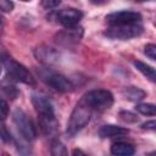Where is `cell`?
<instances>
[{
	"label": "cell",
	"mask_w": 156,
	"mask_h": 156,
	"mask_svg": "<svg viewBox=\"0 0 156 156\" xmlns=\"http://www.w3.org/2000/svg\"><path fill=\"white\" fill-rule=\"evenodd\" d=\"M113 94L107 89H94L83 95L80 102L90 111H105L113 105Z\"/></svg>",
	"instance_id": "1"
},
{
	"label": "cell",
	"mask_w": 156,
	"mask_h": 156,
	"mask_svg": "<svg viewBox=\"0 0 156 156\" xmlns=\"http://www.w3.org/2000/svg\"><path fill=\"white\" fill-rule=\"evenodd\" d=\"M7 76L10 77L11 80L13 82H21L27 85H35V79L32 76V73L18 61L12 58L11 56L5 55L1 60Z\"/></svg>",
	"instance_id": "2"
},
{
	"label": "cell",
	"mask_w": 156,
	"mask_h": 156,
	"mask_svg": "<svg viewBox=\"0 0 156 156\" xmlns=\"http://www.w3.org/2000/svg\"><path fill=\"white\" fill-rule=\"evenodd\" d=\"M90 117H91V111L79 101L77 106L73 108L69 121L67 123V129H66L67 134L69 136H74L84 127H87V124L90 122Z\"/></svg>",
	"instance_id": "3"
},
{
	"label": "cell",
	"mask_w": 156,
	"mask_h": 156,
	"mask_svg": "<svg viewBox=\"0 0 156 156\" xmlns=\"http://www.w3.org/2000/svg\"><path fill=\"white\" fill-rule=\"evenodd\" d=\"M143 32H144V27L140 23L116 24V26H108L105 30V35L111 39L128 40L141 35Z\"/></svg>",
	"instance_id": "4"
},
{
	"label": "cell",
	"mask_w": 156,
	"mask_h": 156,
	"mask_svg": "<svg viewBox=\"0 0 156 156\" xmlns=\"http://www.w3.org/2000/svg\"><path fill=\"white\" fill-rule=\"evenodd\" d=\"M13 123L20 132V134L26 139L27 141H33L37 138V128L32 121V118L20 107L15 108L12 113Z\"/></svg>",
	"instance_id": "5"
},
{
	"label": "cell",
	"mask_w": 156,
	"mask_h": 156,
	"mask_svg": "<svg viewBox=\"0 0 156 156\" xmlns=\"http://www.w3.org/2000/svg\"><path fill=\"white\" fill-rule=\"evenodd\" d=\"M84 35V29L80 26H74V27H68L63 28L62 30L57 32L54 37V40L57 45L60 46H73L78 44Z\"/></svg>",
	"instance_id": "6"
},
{
	"label": "cell",
	"mask_w": 156,
	"mask_h": 156,
	"mask_svg": "<svg viewBox=\"0 0 156 156\" xmlns=\"http://www.w3.org/2000/svg\"><path fill=\"white\" fill-rule=\"evenodd\" d=\"M41 79L52 89L60 93H68L74 89L73 83L65 76L46 69L45 73H41Z\"/></svg>",
	"instance_id": "7"
},
{
	"label": "cell",
	"mask_w": 156,
	"mask_h": 156,
	"mask_svg": "<svg viewBox=\"0 0 156 156\" xmlns=\"http://www.w3.org/2000/svg\"><path fill=\"white\" fill-rule=\"evenodd\" d=\"M106 22L108 26H116V24H129V23H140L141 15L136 11L132 10H122L108 13L106 17Z\"/></svg>",
	"instance_id": "8"
},
{
	"label": "cell",
	"mask_w": 156,
	"mask_h": 156,
	"mask_svg": "<svg viewBox=\"0 0 156 156\" xmlns=\"http://www.w3.org/2000/svg\"><path fill=\"white\" fill-rule=\"evenodd\" d=\"M83 18V12L76 7H66L56 13V20L65 28L78 26L79 21Z\"/></svg>",
	"instance_id": "9"
},
{
	"label": "cell",
	"mask_w": 156,
	"mask_h": 156,
	"mask_svg": "<svg viewBox=\"0 0 156 156\" xmlns=\"http://www.w3.org/2000/svg\"><path fill=\"white\" fill-rule=\"evenodd\" d=\"M34 56L39 62H41L46 66L57 63L61 57L60 52L56 49H54L49 45H45V44H41L34 49Z\"/></svg>",
	"instance_id": "10"
},
{
	"label": "cell",
	"mask_w": 156,
	"mask_h": 156,
	"mask_svg": "<svg viewBox=\"0 0 156 156\" xmlns=\"http://www.w3.org/2000/svg\"><path fill=\"white\" fill-rule=\"evenodd\" d=\"M32 104L38 112V116H54V105L50 101V99L43 94L34 93L32 95Z\"/></svg>",
	"instance_id": "11"
},
{
	"label": "cell",
	"mask_w": 156,
	"mask_h": 156,
	"mask_svg": "<svg viewBox=\"0 0 156 156\" xmlns=\"http://www.w3.org/2000/svg\"><path fill=\"white\" fill-rule=\"evenodd\" d=\"M38 123L46 136H55L58 133V122L54 116H38Z\"/></svg>",
	"instance_id": "12"
},
{
	"label": "cell",
	"mask_w": 156,
	"mask_h": 156,
	"mask_svg": "<svg viewBox=\"0 0 156 156\" xmlns=\"http://www.w3.org/2000/svg\"><path fill=\"white\" fill-rule=\"evenodd\" d=\"M129 133V129L126 127L116 126V124H105L99 129L100 138H113V136H123Z\"/></svg>",
	"instance_id": "13"
},
{
	"label": "cell",
	"mask_w": 156,
	"mask_h": 156,
	"mask_svg": "<svg viewBox=\"0 0 156 156\" xmlns=\"http://www.w3.org/2000/svg\"><path fill=\"white\" fill-rule=\"evenodd\" d=\"M111 154L113 156H133L135 154V147L126 141H117L111 146Z\"/></svg>",
	"instance_id": "14"
},
{
	"label": "cell",
	"mask_w": 156,
	"mask_h": 156,
	"mask_svg": "<svg viewBox=\"0 0 156 156\" xmlns=\"http://www.w3.org/2000/svg\"><path fill=\"white\" fill-rule=\"evenodd\" d=\"M123 95L129 101H140L146 96V91L138 87H126L123 89Z\"/></svg>",
	"instance_id": "15"
},
{
	"label": "cell",
	"mask_w": 156,
	"mask_h": 156,
	"mask_svg": "<svg viewBox=\"0 0 156 156\" xmlns=\"http://www.w3.org/2000/svg\"><path fill=\"white\" fill-rule=\"evenodd\" d=\"M0 89L10 99H16L18 96V94H20V91H18L17 87L15 85L13 80H11L9 77L0 82Z\"/></svg>",
	"instance_id": "16"
},
{
	"label": "cell",
	"mask_w": 156,
	"mask_h": 156,
	"mask_svg": "<svg viewBox=\"0 0 156 156\" xmlns=\"http://www.w3.org/2000/svg\"><path fill=\"white\" fill-rule=\"evenodd\" d=\"M133 65H134V67H135L143 76H145L147 79H150L151 82H155V80H156V73H155V68H154V67H151L150 65H147V63H145V62H143V61H139V60L133 61Z\"/></svg>",
	"instance_id": "17"
},
{
	"label": "cell",
	"mask_w": 156,
	"mask_h": 156,
	"mask_svg": "<svg viewBox=\"0 0 156 156\" xmlns=\"http://www.w3.org/2000/svg\"><path fill=\"white\" fill-rule=\"evenodd\" d=\"M50 151H51V156H68V152H67L65 144L57 139H54L51 141Z\"/></svg>",
	"instance_id": "18"
},
{
	"label": "cell",
	"mask_w": 156,
	"mask_h": 156,
	"mask_svg": "<svg viewBox=\"0 0 156 156\" xmlns=\"http://www.w3.org/2000/svg\"><path fill=\"white\" fill-rule=\"evenodd\" d=\"M135 110L144 116H155L156 113V107L154 104H138Z\"/></svg>",
	"instance_id": "19"
},
{
	"label": "cell",
	"mask_w": 156,
	"mask_h": 156,
	"mask_svg": "<svg viewBox=\"0 0 156 156\" xmlns=\"http://www.w3.org/2000/svg\"><path fill=\"white\" fill-rule=\"evenodd\" d=\"M9 113H10V107L7 101L0 96V121H5L9 117Z\"/></svg>",
	"instance_id": "20"
},
{
	"label": "cell",
	"mask_w": 156,
	"mask_h": 156,
	"mask_svg": "<svg viewBox=\"0 0 156 156\" xmlns=\"http://www.w3.org/2000/svg\"><path fill=\"white\" fill-rule=\"evenodd\" d=\"M0 138H1L5 143H12V141H13V138H12L11 133L9 132L7 127L2 123V121H0Z\"/></svg>",
	"instance_id": "21"
},
{
	"label": "cell",
	"mask_w": 156,
	"mask_h": 156,
	"mask_svg": "<svg viewBox=\"0 0 156 156\" xmlns=\"http://www.w3.org/2000/svg\"><path fill=\"white\" fill-rule=\"evenodd\" d=\"M144 54L152 61L156 60V45L155 44H146L144 46Z\"/></svg>",
	"instance_id": "22"
},
{
	"label": "cell",
	"mask_w": 156,
	"mask_h": 156,
	"mask_svg": "<svg viewBox=\"0 0 156 156\" xmlns=\"http://www.w3.org/2000/svg\"><path fill=\"white\" fill-rule=\"evenodd\" d=\"M119 117H121L122 121L128 122V123L136 122V119H138L136 116H135L133 112H130V111H121V112H119Z\"/></svg>",
	"instance_id": "23"
},
{
	"label": "cell",
	"mask_w": 156,
	"mask_h": 156,
	"mask_svg": "<svg viewBox=\"0 0 156 156\" xmlns=\"http://www.w3.org/2000/svg\"><path fill=\"white\" fill-rule=\"evenodd\" d=\"M60 4H61V1H60V0H43V1L40 2V5H41L45 10L55 9V7H57Z\"/></svg>",
	"instance_id": "24"
},
{
	"label": "cell",
	"mask_w": 156,
	"mask_h": 156,
	"mask_svg": "<svg viewBox=\"0 0 156 156\" xmlns=\"http://www.w3.org/2000/svg\"><path fill=\"white\" fill-rule=\"evenodd\" d=\"M13 2L9 0H0V11L2 12H11L13 10Z\"/></svg>",
	"instance_id": "25"
},
{
	"label": "cell",
	"mask_w": 156,
	"mask_h": 156,
	"mask_svg": "<svg viewBox=\"0 0 156 156\" xmlns=\"http://www.w3.org/2000/svg\"><path fill=\"white\" fill-rule=\"evenodd\" d=\"M141 129H146V130H155L156 129V122L154 119L151 121H146L144 123H141Z\"/></svg>",
	"instance_id": "26"
},
{
	"label": "cell",
	"mask_w": 156,
	"mask_h": 156,
	"mask_svg": "<svg viewBox=\"0 0 156 156\" xmlns=\"http://www.w3.org/2000/svg\"><path fill=\"white\" fill-rule=\"evenodd\" d=\"M72 156H89V155L85 154L82 149H73V151H72Z\"/></svg>",
	"instance_id": "27"
},
{
	"label": "cell",
	"mask_w": 156,
	"mask_h": 156,
	"mask_svg": "<svg viewBox=\"0 0 156 156\" xmlns=\"http://www.w3.org/2000/svg\"><path fill=\"white\" fill-rule=\"evenodd\" d=\"M2 29H4V18H2V16L0 15V35H1V33H2Z\"/></svg>",
	"instance_id": "28"
},
{
	"label": "cell",
	"mask_w": 156,
	"mask_h": 156,
	"mask_svg": "<svg viewBox=\"0 0 156 156\" xmlns=\"http://www.w3.org/2000/svg\"><path fill=\"white\" fill-rule=\"evenodd\" d=\"M145 156H156V152H155V151H151V152H149V154H146Z\"/></svg>",
	"instance_id": "29"
},
{
	"label": "cell",
	"mask_w": 156,
	"mask_h": 156,
	"mask_svg": "<svg viewBox=\"0 0 156 156\" xmlns=\"http://www.w3.org/2000/svg\"><path fill=\"white\" fill-rule=\"evenodd\" d=\"M2 156H10L7 152H2Z\"/></svg>",
	"instance_id": "30"
},
{
	"label": "cell",
	"mask_w": 156,
	"mask_h": 156,
	"mask_svg": "<svg viewBox=\"0 0 156 156\" xmlns=\"http://www.w3.org/2000/svg\"><path fill=\"white\" fill-rule=\"evenodd\" d=\"M0 73H1V63H0Z\"/></svg>",
	"instance_id": "31"
}]
</instances>
